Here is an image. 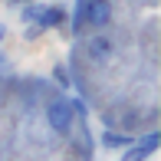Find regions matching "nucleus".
<instances>
[{
  "instance_id": "8",
  "label": "nucleus",
  "mask_w": 161,
  "mask_h": 161,
  "mask_svg": "<svg viewBox=\"0 0 161 161\" xmlns=\"http://www.w3.org/2000/svg\"><path fill=\"white\" fill-rule=\"evenodd\" d=\"M53 76L59 79V86H63V89L69 86V76H66V69H63V66H56V69H53Z\"/></svg>"
},
{
  "instance_id": "2",
  "label": "nucleus",
  "mask_w": 161,
  "mask_h": 161,
  "mask_svg": "<svg viewBox=\"0 0 161 161\" xmlns=\"http://www.w3.org/2000/svg\"><path fill=\"white\" fill-rule=\"evenodd\" d=\"M72 115H76V112H72V105L66 99H53L46 105V122L59 131V135H66V131L72 128Z\"/></svg>"
},
{
  "instance_id": "4",
  "label": "nucleus",
  "mask_w": 161,
  "mask_h": 161,
  "mask_svg": "<svg viewBox=\"0 0 161 161\" xmlns=\"http://www.w3.org/2000/svg\"><path fill=\"white\" fill-rule=\"evenodd\" d=\"M86 53H89L92 63H108V56L115 53V46H112L108 36H92V40L86 43Z\"/></svg>"
},
{
  "instance_id": "1",
  "label": "nucleus",
  "mask_w": 161,
  "mask_h": 161,
  "mask_svg": "<svg viewBox=\"0 0 161 161\" xmlns=\"http://www.w3.org/2000/svg\"><path fill=\"white\" fill-rule=\"evenodd\" d=\"M108 20H112V3H108V0H79L76 30H82V23H89V26H105Z\"/></svg>"
},
{
  "instance_id": "9",
  "label": "nucleus",
  "mask_w": 161,
  "mask_h": 161,
  "mask_svg": "<svg viewBox=\"0 0 161 161\" xmlns=\"http://www.w3.org/2000/svg\"><path fill=\"white\" fill-rule=\"evenodd\" d=\"M3 36H7V26H3V23H0V43H3Z\"/></svg>"
},
{
  "instance_id": "6",
  "label": "nucleus",
  "mask_w": 161,
  "mask_h": 161,
  "mask_svg": "<svg viewBox=\"0 0 161 161\" xmlns=\"http://www.w3.org/2000/svg\"><path fill=\"white\" fill-rule=\"evenodd\" d=\"M131 138L128 135H122V131H105V135H102V145H105V148H122V145H128Z\"/></svg>"
},
{
  "instance_id": "3",
  "label": "nucleus",
  "mask_w": 161,
  "mask_h": 161,
  "mask_svg": "<svg viewBox=\"0 0 161 161\" xmlns=\"http://www.w3.org/2000/svg\"><path fill=\"white\" fill-rule=\"evenodd\" d=\"M158 145H161V135L158 131H148V135L138 138L135 145H128V151L122 155V161H145V158H151L158 151Z\"/></svg>"
},
{
  "instance_id": "7",
  "label": "nucleus",
  "mask_w": 161,
  "mask_h": 161,
  "mask_svg": "<svg viewBox=\"0 0 161 161\" xmlns=\"http://www.w3.org/2000/svg\"><path fill=\"white\" fill-rule=\"evenodd\" d=\"M40 13H43V3H30L23 10V20L26 23H33V26H40Z\"/></svg>"
},
{
  "instance_id": "10",
  "label": "nucleus",
  "mask_w": 161,
  "mask_h": 161,
  "mask_svg": "<svg viewBox=\"0 0 161 161\" xmlns=\"http://www.w3.org/2000/svg\"><path fill=\"white\" fill-rule=\"evenodd\" d=\"M0 66H3V53H0Z\"/></svg>"
},
{
  "instance_id": "5",
  "label": "nucleus",
  "mask_w": 161,
  "mask_h": 161,
  "mask_svg": "<svg viewBox=\"0 0 161 161\" xmlns=\"http://www.w3.org/2000/svg\"><path fill=\"white\" fill-rule=\"evenodd\" d=\"M63 23H66V10H63V7H43V13H40V30L63 26Z\"/></svg>"
}]
</instances>
